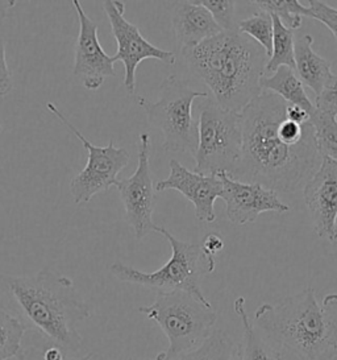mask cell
<instances>
[{
	"label": "cell",
	"mask_w": 337,
	"mask_h": 360,
	"mask_svg": "<svg viewBox=\"0 0 337 360\" xmlns=\"http://www.w3.org/2000/svg\"><path fill=\"white\" fill-rule=\"evenodd\" d=\"M16 0H0V28L8 18L10 11L16 6Z\"/></svg>",
	"instance_id": "cell-32"
},
{
	"label": "cell",
	"mask_w": 337,
	"mask_h": 360,
	"mask_svg": "<svg viewBox=\"0 0 337 360\" xmlns=\"http://www.w3.org/2000/svg\"><path fill=\"white\" fill-rule=\"evenodd\" d=\"M13 89L12 72L7 64L6 57V43L0 37V96H7Z\"/></svg>",
	"instance_id": "cell-30"
},
{
	"label": "cell",
	"mask_w": 337,
	"mask_h": 360,
	"mask_svg": "<svg viewBox=\"0 0 337 360\" xmlns=\"http://www.w3.org/2000/svg\"><path fill=\"white\" fill-rule=\"evenodd\" d=\"M308 3V15L307 18L315 19L324 24L326 28L335 36L337 41V8L328 6L326 1L310 0Z\"/></svg>",
	"instance_id": "cell-28"
},
{
	"label": "cell",
	"mask_w": 337,
	"mask_h": 360,
	"mask_svg": "<svg viewBox=\"0 0 337 360\" xmlns=\"http://www.w3.org/2000/svg\"><path fill=\"white\" fill-rule=\"evenodd\" d=\"M197 132L194 172L201 174L225 173L233 177L242 158V114L224 110L213 99L204 98L199 106Z\"/></svg>",
	"instance_id": "cell-8"
},
{
	"label": "cell",
	"mask_w": 337,
	"mask_h": 360,
	"mask_svg": "<svg viewBox=\"0 0 337 360\" xmlns=\"http://www.w3.org/2000/svg\"><path fill=\"white\" fill-rule=\"evenodd\" d=\"M173 30L180 51L194 48L223 32L212 15L197 1H176L171 16Z\"/></svg>",
	"instance_id": "cell-16"
},
{
	"label": "cell",
	"mask_w": 337,
	"mask_h": 360,
	"mask_svg": "<svg viewBox=\"0 0 337 360\" xmlns=\"http://www.w3.org/2000/svg\"><path fill=\"white\" fill-rule=\"evenodd\" d=\"M272 19H273V49H272V56L265 66V75H273L282 66L295 70L294 33L287 30L277 16L272 15Z\"/></svg>",
	"instance_id": "cell-20"
},
{
	"label": "cell",
	"mask_w": 337,
	"mask_h": 360,
	"mask_svg": "<svg viewBox=\"0 0 337 360\" xmlns=\"http://www.w3.org/2000/svg\"><path fill=\"white\" fill-rule=\"evenodd\" d=\"M154 231L161 233L171 245L173 252L166 264L147 274L123 263H114L110 268L111 274L123 283L144 286L158 293L186 292L201 304L212 307L201 292V280L206 274H212L215 268L211 266L200 245L180 242L164 227L156 226Z\"/></svg>",
	"instance_id": "cell-6"
},
{
	"label": "cell",
	"mask_w": 337,
	"mask_h": 360,
	"mask_svg": "<svg viewBox=\"0 0 337 360\" xmlns=\"http://www.w3.org/2000/svg\"><path fill=\"white\" fill-rule=\"evenodd\" d=\"M237 32L258 44L266 57L270 58L273 49V19L270 13L258 11L251 18L237 22Z\"/></svg>",
	"instance_id": "cell-25"
},
{
	"label": "cell",
	"mask_w": 337,
	"mask_h": 360,
	"mask_svg": "<svg viewBox=\"0 0 337 360\" xmlns=\"http://www.w3.org/2000/svg\"><path fill=\"white\" fill-rule=\"evenodd\" d=\"M159 90L157 102L140 96L133 99L145 111L149 123L162 132V147L168 153H191L194 158L198 132L192 117V105L197 98H209V94L194 90L178 75L166 77Z\"/></svg>",
	"instance_id": "cell-7"
},
{
	"label": "cell",
	"mask_w": 337,
	"mask_h": 360,
	"mask_svg": "<svg viewBox=\"0 0 337 360\" xmlns=\"http://www.w3.org/2000/svg\"><path fill=\"white\" fill-rule=\"evenodd\" d=\"M319 155L337 162V119L315 110L310 117Z\"/></svg>",
	"instance_id": "cell-24"
},
{
	"label": "cell",
	"mask_w": 337,
	"mask_h": 360,
	"mask_svg": "<svg viewBox=\"0 0 337 360\" xmlns=\"http://www.w3.org/2000/svg\"><path fill=\"white\" fill-rule=\"evenodd\" d=\"M1 131H3V127H1V126H0V132H1Z\"/></svg>",
	"instance_id": "cell-34"
},
{
	"label": "cell",
	"mask_w": 337,
	"mask_h": 360,
	"mask_svg": "<svg viewBox=\"0 0 337 360\" xmlns=\"http://www.w3.org/2000/svg\"><path fill=\"white\" fill-rule=\"evenodd\" d=\"M282 98L263 91L242 110V158L232 179L296 193L319 169L322 156L311 122L287 117Z\"/></svg>",
	"instance_id": "cell-1"
},
{
	"label": "cell",
	"mask_w": 337,
	"mask_h": 360,
	"mask_svg": "<svg viewBox=\"0 0 337 360\" xmlns=\"http://www.w3.org/2000/svg\"><path fill=\"white\" fill-rule=\"evenodd\" d=\"M303 198L316 235L328 242H336L337 162L322 159L319 169L303 186Z\"/></svg>",
	"instance_id": "cell-15"
},
{
	"label": "cell",
	"mask_w": 337,
	"mask_h": 360,
	"mask_svg": "<svg viewBox=\"0 0 337 360\" xmlns=\"http://www.w3.org/2000/svg\"><path fill=\"white\" fill-rule=\"evenodd\" d=\"M260 11L277 16L290 31L302 27V18L308 15V7L298 0H253Z\"/></svg>",
	"instance_id": "cell-22"
},
{
	"label": "cell",
	"mask_w": 337,
	"mask_h": 360,
	"mask_svg": "<svg viewBox=\"0 0 337 360\" xmlns=\"http://www.w3.org/2000/svg\"><path fill=\"white\" fill-rule=\"evenodd\" d=\"M28 326L18 317L0 309V360L16 358L21 351V340Z\"/></svg>",
	"instance_id": "cell-23"
},
{
	"label": "cell",
	"mask_w": 337,
	"mask_h": 360,
	"mask_svg": "<svg viewBox=\"0 0 337 360\" xmlns=\"http://www.w3.org/2000/svg\"><path fill=\"white\" fill-rule=\"evenodd\" d=\"M138 311L157 322L168 337V349L159 352L154 360H176L199 347L218 321L212 307L180 290L158 293L153 304L138 307Z\"/></svg>",
	"instance_id": "cell-5"
},
{
	"label": "cell",
	"mask_w": 337,
	"mask_h": 360,
	"mask_svg": "<svg viewBox=\"0 0 337 360\" xmlns=\"http://www.w3.org/2000/svg\"><path fill=\"white\" fill-rule=\"evenodd\" d=\"M233 309L242 323V338L236 349L234 360H282V352L269 343L256 330L245 309V298L239 297Z\"/></svg>",
	"instance_id": "cell-18"
},
{
	"label": "cell",
	"mask_w": 337,
	"mask_h": 360,
	"mask_svg": "<svg viewBox=\"0 0 337 360\" xmlns=\"http://www.w3.org/2000/svg\"><path fill=\"white\" fill-rule=\"evenodd\" d=\"M79 20V33L75 44L73 75L87 90H99L105 78L115 77V58L105 53L98 39V24L91 20L79 0L72 1Z\"/></svg>",
	"instance_id": "cell-12"
},
{
	"label": "cell",
	"mask_w": 337,
	"mask_h": 360,
	"mask_svg": "<svg viewBox=\"0 0 337 360\" xmlns=\"http://www.w3.org/2000/svg\"><path fill=\"white\" fill-rule=\"evenodd\" d=\"M316 110L337 119V75H332L319 96H316Z\"/></svg>",
	"instance_id": "cell-29"
},
{
	"label": "cell",
	"mask_w": 337,
	"mask_h": 360,
	"mask_svg": "<svg viewBox=\"0 0 337 360\" xmlns=\"http://www.w3.org/2000/svg\"><path fill=\"white\" fill-rule=\"evenodd\" d=\"M263 91L273 93L282 98L286 103L300 107L311 117L315 112V106L305 93V85L295 73V70L282 66L275 73L263 75L260 82Z\"/></svg>",
	"instance_id": "cell-19"
},
{
	"label": "cell",
	"mask_w": 337,
	"mask_h": 360,
	"mask_svg": "<svg viewBox=\"0 0 337 360\" xmlns=\"http://www.w3.org/2000/svg\"><path fill=\"white\" fill-rule=\"evenodd\" d=\"M218 176L223 184L221 200L225 203V214L233 224L256 222L263 212H290V206L281 201L277 191L261 184L234 180L225 173Z\"/></svg>",
	"instance_id": "cell-13"
},
{
	"label": "cell",
	"mask_w": 337,
	"mask_h": 360,
	"mask_svg": "<svg viewBox=\"0 0 337 360\" xmlns=\"http://www.w3.org/2000/svg\"><path fill=\"white\" fill-rule=\"evenodd\" d=\"M170 174L166 180L158 181L156 191H176L194 205L200 222L216 221L215 201L221 198L223 184L218 174H201L189 170L177 160H170Z\"/></svg>",
	"instance_id": "cell-14"
},
{
	"label": "cell",
	"mask_w": 337,
	"mask_h": 360,
	"mask_svg": "<svg viewBox=\"0 0 337 360\" xmlns=\"http://www.w3.org/2000/svg\"><path fill=\"white\" fill-rule=\"evenodd\" d=\"M0 289L20 307L24 323L46 342L74 356L84 346L77 323L93 316V310L77 292L74 281L49 268L33 276L0 272Z\"/></svg>",
	"instance_id": "cell-2"
},
{
	"label": "cell",
	"mask_w": 337,
	"mask_h": 360,
	"mask_svg": "<svg viewBox=\"0 0 337 360\" xmlns=\"http://www.w3.org/2000/svg\"><path fill=\"white\" fill-rule=\"evenodd\" d=\"M312 44L314 37L307 33L295 39V73L303 85L319 96L333 73L331 63L316 53Z\"/></svg>",
	"instance_id": "cell-17"
},
{
	"label": "cell",
	"mask_w": 337,
	"mask_h": 360,
	"mask_svg": "<svg viewBox=\"0 0 337 360\" xmlns=\"http://www.w3.org/2000/svg\"><path fill=\"white\" fill-rule=\"evenodd\" d=\"M224 248V242L219 233H209L200 244V250L207 257L212 268H216V255Z\"/></svg>",
	"instance_id": "cell-31"
},
{
	"label": "cell",
	"mask_w": 337,
	"mask_h": 360,
	"mask_svg": "<svg viewBox=\"0 0 337 360\" xmlns=\"http://www.w3.org/2000/svg\"><path fill=\"white\" fill-rule=\"evenodd\" d=\"M335 239L337 240V218H336V223H335Z\"/></svg>",
	"instance_id": "cell-33"
},
{
	"label": "cell",
	"mask_w": 337,
	"mask_h": 360,
	"mask_svg": "<svg viewBox=\"0 0 337 360\" xmlns=\"http://www.w3.org/2000/svg\"><path fill=\"white\" fill-rule=\"evenodd\" d=\"M46 108L54 117L60 119V122L70 129L78 140H81L88 153L86 167L70 182V193L74 202L77 205L87 203L96 194L115 186L119 180L117 176L129 162L131 153L126 148L115 147L112 140L105 147L91 144L90 140L84 138V134L63 115L62 111L54 103H46Z\"/></svg>",
	"instance_id": "cell-9"
},
{
	"label": "cell",
	"mask_w": 337,
	"mask_h": 360,
	"mask_svg": "<svg viewBox=\"0 0 337 360\" xmlns=\"http://www.w3.org/2000/svg\"><path fill=\"white\" fill-rule=\"evenodd\" d=\"M236 343L224 330H213L199 347L176 360H234Z\"/></svg>",
	"instance_id": "cell-21"
},
{
	"label": "cell",
	"mask_w": 337,
	"mask_h": 360,
	"mask_svg": "<svg viewBox=\"0 0 337 360\" xmlns=\"http://www.w3.org/2000/svg\"><path fill=\"white\" fill-rule=\"evenodd\" d=\"M150 136L140 135L137 168L131 177L117 180L116 188L126 210V221L133 229L137 239L154 231L153 214L156 207V188L150 169Z\"/></svg>",
	"instance_id": "cell-11"
},
{
	"label": "cell",
	"mask_w": 337,
	"mask_h": 360,
	"mask_svg": "<svg viewBox=\"0 0 337 360\" xmlns=\"http://www.w3.org/2000/svg\"><path fill=\"white\" fill-rule=\"evenodd\" d=\"M103 10L110 20L111 31L117 44V52L114 58L116 63L121 61L124 65V87L128 94L135 96L136 70L140 63L153 58L171 66L177 63V56L149 43L136 25L126 20L124 1L105 0L103 1Z\"/></svg>",
	"instance_id": "cell-10"
},
{
	"label": "cell",
	"mask_w": 337,
	"mask_h": 360,
	"mask_svg": "<svg viewBox=\"0 0 337 360\" xmlns=\"http://www.w3.org/2000/svg\"><path fill=\"white\" fill-rule=\"evenodd\" d=\"M200 4L210 11L213 20L223 32H237V22L234 18L236 1L233 0H199Z\"/></svg>",
	"instance_id": "cell-26"
},
{
	"label": "cell",
	"mask_w": 337,
	"mask_h": 360,
	"mask_svg": "<svg viewBox=\"0 0 337 360\" xmlns=\"http://www.w3.org/2000/svg\"><path fill=\"white\" fill-rule=\"evenodd\" d=\"M254 323L275 345L299 360H331L337 356V293L316 300L307 288L277 305L263 304Z\"/></svg>",
	"instance_id": "cell-4"
},
{
	"label": "cell",
	"mask_w": 337,
	"mask_h": 360,
	"mask_svg": "<svg viewBox=\"0 0 337 360\" xmlns=\"http://www.w3.org/2000/svg\"><path fill=\"white\" fill-rule=\"evenodd\" d=\"M180 54L224 110L240 114L263 93L260 82L267 57L258 44L242 33H219Z\"/></svg>",
	"instance_id": "cell-3"
},
{
	"label": "cell",
	"mask_w": 337,
	"mask_h": 360,
	"mask_svg": "<svg viewBox=\"0 0 337 360\" xmlns=\"http://www.w3.org/2000/svg\"><path fill=\"white\" fill-rule=\"evenodd\" d=\"M16 358L18 360H91L94 358V354H87L82 358H74L58 346L45 340L42 346H29L27 349H21L20 354Z\"/></svg>",
	"instance_id": "cell-27"
},
{
	"label": "cell",
	"mask_w": 337,
	"mask_h": 360,
	"mask_svg": "<svg viewBox=\"0 0 337 360\" xmlns=\"http://www.w3.org/2000/svg\"><path fill=\"white\" fill-rule=\"evenodd\" d=\"M138 360H154V359H138Z\"/></svg>",
	"instance_id": "cell-35"
}]
</instances>
